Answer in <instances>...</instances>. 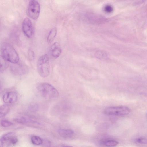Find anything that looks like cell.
<instances>
[{
    "instance_id": "1",
    "label": "cell",
    "mask_w": 147,
    "mask_h": 147,
    "mask_svg": "<svg viewBox=\"0 0 147 147\" xmlns=\"http://www.w3.org/2000/svg\"><path fill=\"white\" fill-rule=\"evenodd\" d=\"M1 55L8 62L14 64L18 63L19 57L15 49L10 44L7 42L3 43L0 47Z\"/></svg>"
},
{
    "instance_id": "2",
    "label": "cell",
    "mask_w": 147,
    "mask_h": 147,
    "mask_svg": "<svg viewBox=\"0 0 147 147\" xmlns=\"http://www.w3.org/2000/svg\"><path fill=\"white\" fill-rule=\"evenodd\" d=\"M37 89L41 96L46 99H56L59 96L57 90L48 83H42L38 84Z\"/></svg>"
},
{
    "instance_id": "3",
    "label": "cell",
    "mask_w": 147,
    "mask_h": 147,
    "mask_svg": "<svg viewBox=\"0 0 147 147\" xmlns=\"http://www.w3.org/2000/svg\"><path fill=\"white\" fill-rule=\"evenodd\" d=\"M38 72L42 77H47L50 73L49 57L47 54L41 56L38 60L37 63Z\"/></svg>"
},
{
    "instance_id": "4",
    "label": "cell",
    "mask_w": 147,
    "mask_h": 147,
    "mask_svg": "<svg viewBox=\"0 0 147 147\" xmlns=\"http://www.w3.org/2000/svg\"><path fill=\"white\" fill-rule=\"evenodd\" d=\"M130 111V109L127 107L116 106L106 108L104 110V113L108 115L121 116L128 114Z\"/></svg>"
},
{
    "instance_id": "5",
    "label": "cell",
    "mask_w": 147,
    "mask_h": 147,
    "mask_svg": "<svg viewBox=\"0 0 147 147\" xmlns=\"http://www.w3.org/2000/svg\"><path fill=\"white\" fill-rule=\"evenodd\" d=\"M40 9V4L37 1L30 0L29 3L28 8V16L33 19H37L39 16Z\"/></svg>"
},
{
    "instance_id": "6",
    "label": "cell",
    "mask_w": 147,
    "mask_h": 147,
    "mask_svg": "<svg viewBox=\"0 0 147 147\" xmlns=\"http://www.w3.org/2000/svg\"><path fill=\"white\" fill-rule=\"evenodd\" d=\"M22 30L25 35L27 38L32 37L33 34V28L32 22L28 18H25L22 23Z\"/></svg>"
},
{
    "instance_id": "7",
    "label": "cell",
    "mask_w": 147,
    "mask_h": 147,
    "mask_svg": "<svg viewBox=\"0 0 147 147\" xmlns=\"http://www.w3.org/2000/svg\"><path fill=\"white\" fill-rule=\"evenodd\" d=\"M18 98L17 94L13 91H10L5 93L3 97V101L6 103H14L16 102Z\"/></svg>"
},
{
    "instance_id": "8",
    "label": "cell",
    "mask_w": 147,
    "mask_h": 147,
    "mask_svg": "<svg viewBox=\"0 0 147 147\" xmlns=\"http://www.w3.org/2000/svg\"><path fill=\"white\" fill-rule=\"evenodd\" d=\"M61 49L60 44L58 42H55L51 46L50 52L51 55L53 58H58L61 53Z\"/></svg>"
},
{
    "instance_id": "9",
    "label": "cell",
    "mask_w": 147,
    "mask_h": 147,
    "mask_svg": "<svg viewBox=\"0 0 147 147\" xmlns=\"http://www.w3.org/2000/svg\"><path fill=\"white\" fill-rule=\"evenodd\" d=\"M28 69L26 67L16 66L11 68V71L14 74L17 75H22L25 74L28 72Z\"/></svg>"
},
{
    "instance_id": "10",
    "label": "cell",
    "mask_w": 147,
    "mask_h": 147,
    "mask_svg": "<svg viewBox=\"0 0 147 147\" xmlns=\"http://www.w3.org/2000/svg\"><path fill=\"white\" fill-rule=\"evenodd\" d=\"M58 132L60 136L65 138H70L74 134V131L69 129H60Z\"/></svg>"
},
{
    "instance_id": "11",
    "label": "cell",
    "mask_w": 147,
    "mask_h": 147,
    "mask_svg": "<svg viewBox=\"0 0 147 147\" xmlns=\"http://www.w3.org/2000/svg\"><path fill=\"white\" fill-rule=\"evenodd\" d=\"M57 33L56 27L52 28L50 31L47 36V40L48 43H51L54 40Z\"/></svg>"
},
{
    "instance_id": "12",
    "label": "cell",
    "mask_w": 147,
    "mask_h": 147,
    "mask_svg": "<svg viewBox=\"0 0 147 147\" xmlns=\"http://www.w3.org/2000/svg\"><path fill=\"white\" fill-rule=\"evenodd\" d=\"M14 120L16 122L21 124H25L33 121L29 117L23 116L16 118L14 119Z\"/></svg>"
},
{
    "instance_id": "13",
    "label": "cell",
    "mask_w": 147,
    "mask_h": 147,
    "mask_svg": "<svg viewBox=\"0 0 147 147\" xmlns=\"http://www.w3.org/2000/svg\"><path fill=\"white\" fill-rule=\"evenodd\" d=\"M10 107L7 105H3L0 106V118L5 116L9 113Z\"/></svg>"
},
{
    "instance_id": "14",
    "label": "cell",
    "mask_w": 147,
    "mask_h": 147,
    "mask_svg": "<svg viewBox=\"0 0 147 147\" xmlns=\"http://www.w3.org/2000/svg\"><path fill=\"white\" fill-rule=\"evenodd\" d=\"M8 66V62L1 55H0V72L3 71L6 69Z\"/></svg>"
},
{
    "instance_id": "15",
    "label": "cell",
    "mask_w": 147,
    "mask_h": 147,
    "mask_svg": "<svg viewBox=\"0 0 147 147\" xmlns=\"http://www.w3.org/2000/svg\"><path fill=\"white\" fill-rule=\"evenodd\" d=\"M31 141L32 143L35 145H39L43 143L42 140L39 137L34 136L31 138Z\"/></svg>"
},
{
    "instance_id": "16",
    "label": "cell",
    "mask_w": 147,
    "mask_h": 147,
    "mask_svg": "<svg viewBox=\"0 0 147 147\" xmlns=\"http://www.w3.org/2000/svg\"><path fill=\"white\" fill-rule=\"evenodd\" d=\"M118 144V142L115 140H108L105 141L104 143V145L108 147L115 146Z\"/></svg>"
},
{
    "instance_id": "17",
    "label": "cell",
    "mask_w": 147,
    "mask_h": 147,
    "mask_svg": "<svg viewBox=\"0 0 147 147\" xmlns=\"http://www.w3.org/2000/svg\"><path fill=\"white\" fill-rule=\"evenodd\" d=\"M13 125V123L12 122L8 120H3L0 121V126L2 127H8Z\"/></svg>"
},
{
    "instance_id": "18",
    "label": "cell",
    "mask_w": 147,
    "mask_h": 147,
    "mask_svg": "<svg viewBox=\"0 0 147 147\" xmlns=\"http://www.w3.org/2000/svg\"><path fill=\"white\" fill-rule=\"evenodd\" d=\"M14 133L10 132L5 134L2 136L1 139L4 141H9V140L13 136Z\"/></svg>"
},
{
    "instance_id": "19",
    "label": "cell",
    "mask_w": 147,
    "mask_h": 147,
    "mask_svg": "<svg viewBox=\"0 0 147 147\" xmlns=\"http://www.w3.org/2000/svg\"><path fill=\"white\" fill-rule=\"evenodd\" d=\"M29 109L32 112L36 111L39 109L38 105L36 103L33 104L30 107Z\"/></svg>"
},
{
    "instance_id": "20",
    "label": "cell",
    "mask_w": 147,
    "mask_h": 147,
    "mask_svg": "<svg viewBox=\"0 0 147 147\" xmlns=\"http://www.w3.org/2000/svg\"><path fill=\"white\" fill-rule=\"evenodd\" d=\"M137 142L141 144H146L147 143V140L145 138H138L136 140Z\"/></svg>"
},
{
    "instance_id": "21",
    "label": "cell",
    "mask_w": 147,
    "mask_h": 147,
    "mask_svg": "<svg viewBox=\"0 0 147 147\" xmlns=\"http://www.w3.org/2000/svg\"><path fill=\"white\" fill-rule=\"evenodd\" d=\"M9 142L12 145L15 144L18 142L17 138L15 136H13L9 140Z\"/></svg>"
},
{
    "instance_id": "22",
    "label": "cell",
    "mask_w": 147,
    "mask_h": 147,
    "mask_svg": "<svg viewBox=\"0 0 147 147\" xmlns=\"http://www.w3.org/2000/svg\"><path fill=\"white\" fill-rule=\"evenodd\" d=\"M104 10L106 12L110 13L112 11L113 8L111 5H108L105 7Z\"/></svg>"
},
{
    "instance_id": "23",
    "label": "cell",
    "mask_w": 147,
    "mask_h": 147,
    "mask_svg": "<svg viewBox=\"0 0 147 147\" xmlns=\"http://www.w3.org/2000/svg\"><path fill=\"white\" fill-rule=\"evenodd\" d=\"M4 141L1 138L0 139V147H3Z\"/></svg>"
},
{
    "instance_id": "24",
    "label": "cell",
    "mask_w": 147,
    "mask_h": 147,
    "mask_svg": "<svg viewBox=\"0 0 147 147\" xmlns=\"http://www.w3.org/2000/svg\"><path fill=\"white\" fill-rule=\"evenodd\" d=\"M63 147H73L71 146H63Z\"/></svg>"
},
{
    "instance_id": "25",
    "label": "cell",
    "mask_w": 147,
    "mask_h": 147,
    "mask_svg": "<svg viewBox=\"0 0 147 147\" xmlns=\"http://www.w3.org/2000/svg\"><path fill=\"white\" fill-rule=\"evenodd\" d=\"M2 89V86L1 84H0V91Z\"/></svg>"
}]
</instances>
